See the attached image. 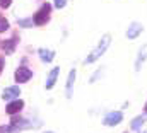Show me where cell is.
<instances>
[{"label": "cell", "mask_w": 147, "mask_h": 133, "mask_svg": "<svg viewBox=\"0 0 147 133\" xmlns=\"http://www.w3.org/2000/svg\"><path fill=\"white\" fill-rule=\"evenodd\" d=\"M110 43H111V36H110V34H105V36L101 38V41L98 43V46H96V48L91 51V55L86 58V63H94V62H96V60H98V58H99L106 50H108Z\"/></svg>", "instance_id": "cell-1"}, {"label": "cell", "mask_w": 147, "mask_h": 133, "mask_svg": "<svg viewBox=\"0 0 147 133\" xmlns=\"http://www.w3.org/2000/svg\"><path fill=\"white\" fill-rule=\"evenodd\" d=\"M50 10H51V5H50V3H43V7L34 14L33 22H34L36 26H43V24L50 19Z\"/></svg>", "instance_id": "cell-2"}, {"label": "cell", "mask_w": 147, "mask_h": 133, "mask_svg": "<svg viewBox=\"0 0 147 133\" xmlns=\"http://www.w3.org/2000/svg\"><path fill=\"white\" fill-rule=\"evenodd\" d=\"M121 120H123V113L121 111H111V113H108L105 116L103 125L105 126H116V125L121 123Z\"/></svg>", "instance_id": "cell-3"}, {"label": "cell", "mask_w": 147, "mask_h": 133, "mask_svg": "<svg viewBox=\"0 0 147 133\" xmlns=\"http://www.w3.org/2000/svg\"><path fill=\"white\" fill-rule=\"evenodd\" d=\"M31 77H33V72H31L29 68H26V66H21V68H17V70H16V80H17L19 84L28 82Z\"/></svg>", "instance_id": "cell-4"}, {"label": "cell", "mask_w": 147, "mask_h": 133, "mask_svg": "<svg viewBox=\"0 0 147 133\" xmlns=\"http://www.w3.org/2000/svg\"><path fill=\"white\" fill-rule=\"evenodd\" d=\"M19 94H21V89L19 87H7L5 91H3V94H2V99L3 101H12V99H17L19 97Z\"/></svg>", "instance_id": "cell-5"}, {"label": "cell", "mask_w": 147, "mask_h": 133, "mask_svg": "<svg viewBox=\"0 0 147 133\" xmlns=\"http://www.w3.org/2000/svg\"><path fill=\"white\" fill-rule=\"evenodd\" d=\"M142 31H144V26H142V24H139V22H132L130 28H128V31H127V38H128V39H135Z\"/></svg>", "instance_id": "cell-6"}, {"label": "cell", "mask_w": 147, "mask_h": 133, "mask_svg": "<svg viewBox=\"0 0 147 133\" xmlns=\"http://www.w3.org/2000/svg\"><path fill=\"white\" fill-rule=\"evenodd\" d=\"M24 107V102L21 99H16V101H12V102H9V106H7V114H16V113H19L21 109Z\"/></svg>", "instance_id": "cell-7"}, {"label": "cell", "mask_w": 147, "mask_h": 133, "mask_svg": "<svg viewBox=\"0 0 147 133\" xmlns=\"http://www.w3.org/2000/svg\"><path fill=\"white\" fill-rule=\"evenodd\" d=\"M147 60V44H144L142 48H140V51H139V56H137V60H135V72H140V66L142 63Z\"/></svg>", "instance_id": "cell-8"}, {"label": "cell", "mask_w": 147, "mask_h": 133, "mask_svg": "<svg viewBox=\"0 0 147 133\" xmlns=\"http://www.w3.org/2000/svg\"><path fill=\"white\" fill-rule=\"evenodd\" d=\"M58 73H60V66H55V68L50 72V75H48V79H46V84H45V85H46V89H51V87L55 85Z\"/></svg>", "instance_id": "cell-9"}, {"label": "cell", "mask_w": 147, "mask_h": 133, "mask_svg": "<svg viewBox=\"0 0 147 133\" xmlns=\"http://www.w3.org/2000/svg\"><path fill=\"white\" fill-rule=\"evenodd\" d=\"M38 53H39V58H41L43 62H46V63H50V62L55 58V53H53L51 50H45V48H39V50H38Z\"/></svg>", "instance_id": "cell-10"}, {"label": "cell", "mask_w": 147, "mask_h": 133, "mask_svg": "<svg viewBox=\"0 0 147 133\" xmlns=\"http://www.w3.org/2000/svg\"><path fill=\"white\" fill-rule=\"evenodd\" d=\"M2 48H3V51L5 53H14V48H16V38H12V39H7V41H3L2 43Z\"/></svg>", "instance_id": "cell-11"}, {"label": "cell", "mask_w": 147, "mask_h": 133, "mask_svg": "<svg viewBox=\"0 0 147 133\" xmlns=\"http://www.w3.org/2000/svg\"><path fill=\"white\" fill-rule=\"evenodd\" d=\"M74 80H75V68L69 73V80H67V97H72V87H74Z\"/></svg>", "instance_id": "cell-12"}, {"label": "cell", "mask_w": 147, "mask_h": 133, "mask_svg": "<svg viewBox=\"0 0 147 133\" xmlns=\"http://www.w3.org/2000/svg\"><path fill=\"white\" fill-rule=\"evenodd\" d=\"M147 120V114H144V116H139V118H135L134 121H132V130H139L142 125H144V121Z\"/></svg>", "instance_id": "cell-13"}, {"label": "cell", "mask_w": 147, "mask_h": 133, "mask_svg": "<svg viewBox=\"0 0 147 133\" xmlns=\"http://www.w3.org/2000/svg\"><path fill=\"white\" fill-rule=\"evenodd\" d=\"M33 19H19V26L21 28H33Z\"/></svg>", "instance_id": "cell-14"}, {"label": "cell", "mask_w": 147, "mask_h": 133, "mask_svg": "<svg viewBox=\"0 0 147 133\" xmlns=\"http://www.w3.org/2000/svg\"><path fill=\"white\" fill-rule=\"evenodd\" d=\"M7 29H9V21L0 15V33H3V31H7Z\"/></svg>", "instance_id": "cell-15"}, {"label": "cell", "mask_w": 147, "mask_h": 133, "mask_svg": "<svg viewBox=\"0 0 147 133\" xmlns=\"http://www.w3.org/2000/svg\"><path fill=\"white\" fill-rule=\"evenodd\" d=\"M67 5V0H55V7L57 9H63Z\"/></svg>", "instance_id": "cell-16"}, {"label": "cell", "mask_w": 147, "mask_h": 133, "mask_svg": "<svg viewBox=\"0 0 147 133\" xmlns=\"http://www.w3.org/2000/svg\"><path fill=\"white\" fill-rule=\"evenodd\" d=\"M10 3H12V0H0V7H2V9L10 7Z\"/></svg>", "instance_id": "cell-17"}, {"label": "cell", "mask_w": 147, "mask_h": 133, "mask_svg": "<svg viewBox=\"0 0 147 133\" xmlns=\"http://www.w3.org/2000/svg\"><path fill=\"white\" fill-rule=\"evenodd\" d=\"M3 62H5V60H3V58H0V73H2V68H3Z\"/></svg>", "instance_id": "cell-18"}, {"label": "cell", "mask_w": 147, "mask_h": 133, "mask_svg": "<svg viewBox=\"0 0 147 133\" xmlns=\"http://www.w3.org/2000/svg\"><path fill=\"white\" fill-rule=\"evenodd\" d=\"M144 109H146V113H147V102H146V106H144Z\"/></svg>", "instance_id": "cell-19"}, {"label": "cell", "mask_w": 147, "mask_h": 133, "mask_svg": "<svg viewBox=\"0 0 147 133\" xmlns=\"http://www.w3.org/2000/svg\"><path fill=\"white\" fill-rule=\"evenodd\" d=\"M45 133H53V132H45Z\"/></svg>", "instance_id": "cell-20"}]
</instances>
